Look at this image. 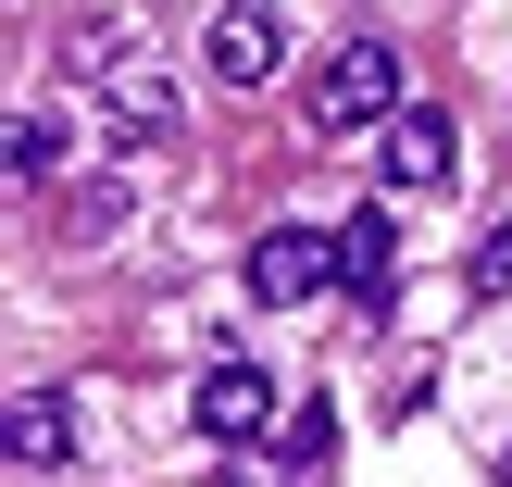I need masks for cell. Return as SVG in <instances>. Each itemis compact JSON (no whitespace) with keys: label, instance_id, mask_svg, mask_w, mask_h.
<instances>
[{"label":"cell","instance_id":"cell-5","mask_svg":"<svg viewBox=\"0 0 512 487\" xmlns=\"http://www.w3.org/2000/svg\"><path fill=\"white\" fill-rule=\"evenodd\" d=\"M275 63H288V25H275L263 0L213 13V75H225V88H275Z\"/></svg>","mask_w":512,"mask_h":487},{"label":"cell","instance_id":"cell-11","mask_svg":"<svg viewBox=\"0 0 512 487\" xmlns=\"http://www.w3.org/2000/svg\"><path fill=\"white\" fill-rule=\"evenodd\" d=\"M475 288H488V300L512 288V225H488V238H475Z\"/></svg>","mask_w":512,"mask_h":487},{"label":"cell","instance_id":"cell-7","mask_svg":"<svg viewBox=\"0 0 512 487\" xmlns=\"http://www.w3.org/2000/svg\"><path fill=\"white\" fill-rule=\"evenodd\" d=\"M0 450H13V463H63V450H75V413L50 388H25L13 413H0Z\"/></svg>","mask_w":512,"mask_h":487},{"label":"cell","instance_id":"cell-6","mask_svg":"<svg viewBox=\"0 0 512 487\" xmlns=\"http://www.w3.org/2000/svg\"><path fill=\"white\" fill-rule=\"evenodd\" d=\"M338 263H350V288H363V300H388V275H400V200H375V213L338 225Z\"/></svg>","mask_w":512,"mask_h":487},{"label":"cell","instance_id":"cell-8","mask_svg":"<svg viewBox=\"0 0 512 487\" xmlns=\"http://www.w3.org/2000/svg\"><path fill=\"white\" fill-rule=\"evenodd\" d=\"M325 450H338V413H325V400H300V413L275 425V463H288V475H313Z\"/></svg>","mask_w":512,"mask_h":487},{"label":"cell","instance_id":"cell-12","mask_svg":"<svg viewBox=\"0 0 512 487\" xmlns=\"http://www.w3.org/2000/svg\"><path fill=\"white\" fill-rule=\"evenodd\" d=\"M500 487H512V438H500Z\"/></svg>","mask_w":512,"mask_h":487},{"label":"cell","instance_id":"cell-2","mask_svg":"<svg viewBox=\"0 0 512 487\" xmlns=\"http://www.w3.org/2000/svg\"><path fill=\"white\" fill-rule=\"evenodd\" d=\"M450 138H463V125L425 113V100H413V113H388V125H375V188H388V200H438L450 163H463Z\"/></svg>","mask_w":512,"mask_h":487},{"label":"cell","instance_id":"cell-3","mask_svg":"<svg viewBox=\"0 0 512 487\" xmlns=\"http://www.w3.org/2000/svg\"><path fill=\"white\" fill-rule=\"evenodd\" d=\"M338 225H275L263 250H250V300H275V313H300V300H325L338 288Z\"/></svg>","mask_w":512,"mask_h":487},{"label":"cell","instance_id":"cell-10","mask_svg":"<svg viewBox=\"0 0 512 487\" xmlns=\"http://www.w3.org/2000/svg\"><path fill=\"white\" fill-rule=\"evenodd\" d=\"M50 163H63V125L25 113V125H13V175H50Z\"/></svg>","mask_w":512,"mask_h":487},{"label":"cell","instance_id":"cell-9","mask_svg":"<svg viewBox=\"0 0 512 487\" xmlns=\"http://www.w3.org/2000/svg\"><path fill=\"white\" fill-rule=\"evenodd\" d=\"M113 225H125V188H75L63 200V238H113Z\"/></svg>","mask_w":512,"mask_h":487},{"label":"cell","instance_id":"cell-1","mask_svg":"<svg viewBox=\"0 0 512 487\" xmlns=\"http://www.w3.org/2000/svg\"><path fill=\"white\" fill-rule=\"evenodd\" d=\"M388 113H413L400 100V38H350L313 75V125H388Z\"/></svg>","mask_w":512,"mask_h":487},{"label":"cell","instance_id":"cell-4","mask_svg":"<svg viewBox=\"0 0 512 487\" xmlns=\"http://www.w3.org/2000/svg\"><path fill=\"white\" fill-rule=\"evenodd\" d=\"M263 425H275V375L263 363H213V375H200V438H213V450H250Z\"/></svg>","mask_w":512,"mask_h":487}]
</instances>
